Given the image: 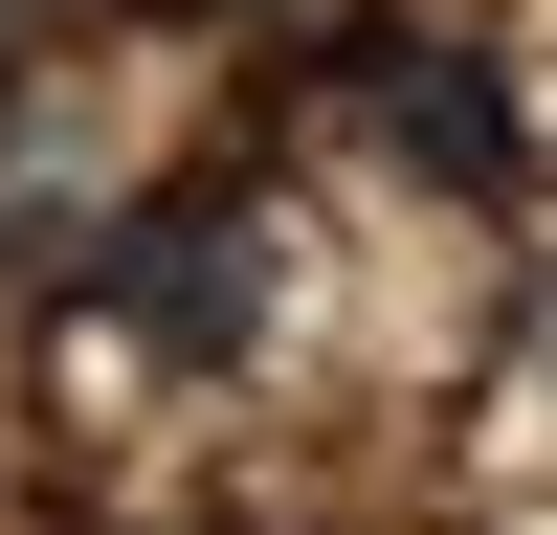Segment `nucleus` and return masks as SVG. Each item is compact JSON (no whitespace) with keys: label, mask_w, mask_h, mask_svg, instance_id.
I'll return each mask as SVG.
<instances>
[{"label":"nucleus","mask_w":557,"mask_h":535,"mask_svg":"<svg viewBox=\"0 0 557 535\" xmlns=\"http://www.w3.org/2000/svg\"><path fill=\"white\" fill-rule=\"evenodd\" d=\"M335 112L380 134L401 178H446V201H513V157H535V134H513V89H491L469 45H401V23H380V45H335Z\"/></svg>","instance_id":"2"},{"label":"nucleus","mask_w":557,"mask_h":535,"mask_svg":"<svg viewBox=\"0 0 557 535\" xmlns=\"http://www.w3.org/2000/svg\"><path fill=\"white\" fill-rule=\"evenodd\" d=\"M89 0H0V89H45V45H67Z\"/></svg>","instance_id":"3"},{"label":"nucleus","mask_w":557,"mask_h":535,"mask_svg":"<svg viewBox=\"0 0 557 535\" xmlns=\"http://www.w3.org/2000/svg\"><path fill=\"white\" fill-rule=\"evenodd\" d=\"M89 290H112L134 357H246V335H268V201H246V178H178V201L112 223Z\"/></svg>","instance_id":"1"}]
</instances>
